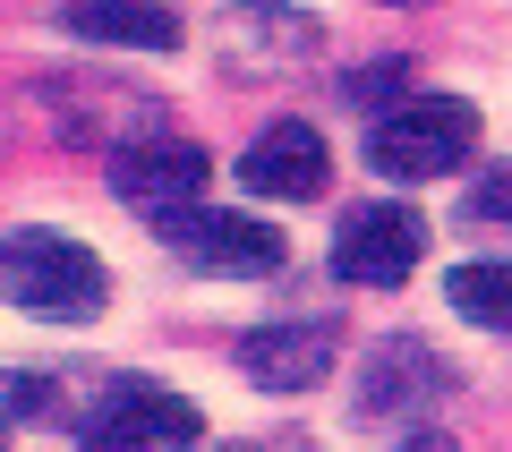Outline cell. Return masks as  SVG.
<instances>
[{"label": "cell", "mask_w": 512, "mask_h": 452, "mask_svg": "<svg viewBox=\"0 0 512 452\" xmlns=\"http://www.w3.org/2000/svg\"><path fill=\"white\" fill-rule=\"evenodd\" d=\"M60 26L86 43H128V52H180V9L171 0H69Z\"/></svg>", "instance_id": "obj_10"}, {"label": "cell", "mask_w": 512, "mask_h": 452, "mask_svg": "<svg viewBox=\"0 0 512 452\" xmlns=\"http://www.w3.org/2000/svg\"><path fill=\"white\" fill-rule=\"evenodd\" d=\"M436 393H453V367H444L427 342H410V333L376 342V359H367V376H359V410H367V418H402V410H427Z\"/></svg>", "instance_id": "obj_8"}, {"label": "cell", "mask_w": 512, "mask_h": 452, "mask_svg": "<svg viewBox=\"0 0 512 452\" xmlns=\"http://www.w3.org/2000/svg\"><path fill=\"white\" fill-rule=\"evenodd\" d=\"M427 256V222L410 205H350L342 231H333V273L367 290H402Z\"/></svg>", "instance_id": "obj_3"}, {"label": "cell", "mask_w": 512, "mask_h": 452, "mask_svg": "<svg viewBox=\"0 0 512 452\" xmlns=\"http://www.w3.org/2000/svg\"><path fill=\"white\" fill-rule=\"evenodd\" d=\"M325 171H333V154H325V137H316L308 120H274L248 154H239V188H248V197H316Z\"/></svg>", "instance_id": "obj_7"}, {"label": "cell", "mask_w": 512, "mask_h": 452, "mask_svg": "<svg viewBox=\"0 0 512 452\" xmlns=\"http://www.w3.org/2000/svg\"><path fill=\"white\" fill-rule=\"evenodd\" d=\"M444 299H453V316H470V325L512 333V265H453L444 273Z\"/></svg>", "instance_id": "obj_11"}, {"label": "cell", "mask_w": 512, "mask_h": 452, "mask_svg": "<svg viewBox=\"0 0 512 452\" xmlns=\"http://www.w3.org/2000/svg\"><path fill=\"white\" fill-rule=\"evenodd\" d=\"M197 435H205V410L146 376H120L103 393V418H94V452H180Z\"/></svg>", "instance_id": "obj_4"}, {"label": "cell", "mask_w": 512, "mask_h": 452, "mask_svg": "<svg viewBox=\"0 0 512 452\" xmlns=\"http://www.w3.org/2000/svg\"><path fill=\"white\" fill-rule=\"evenodd\" d=\"M0 299L26 316H52V325H77L111 299V273L69 231H9L0 239Z\"/></svg>", "instance_id": "obj_1"}, {"label": "cell", "mask_w": 512, "mask_h": 452, "mask_svg": "<svg viewBox=\"0 0 512 452\" xmlns=\"http://www.w3.org/2000/svg\"><path fill=\"white\" fill-rule=\"evenodd\" d=\"M154 231H163L197 273H274L282 256H291V239H282L274 222H256V214H222V205H180V214L154 222Z\"/></svg>", "instance_id": "obj_5"}, {"label": "cell", "mask_w": 512, "mask_h": 452, "mask_svg": "<svg viewBox=\"0 0 512 452\" xmlns=\"http://www.w3.org/2000/svg\"><path fill=\"white\" fill-rule=\"evenodd\" d=\"M402 452H461V444H453V435H410Z\"/></svg>", "instance_id": "obj_15"}, {"label": "cell", "mask_w": 512, "mask_h": 452, "mask_svg": "<svg viewBox=\"0 0 512 452\" xmlns=\"http://www.w3.org/2000/svg\"><path fill=\"white\" fill-rule=\"evenodd\" d=\"M410 86V60H376V77H350V103H393Z\"/></svg>", "instance_id": "obj_13"}, {"label": "cell", "mask_w": 512, "mask_h": 452, "mask_svg": "<svg viewBox=\"0 0 512 452\" xmlns=\"http://www.w3.org/2000/svg\"><path fill=\"white\" fill-rule=\"evenodd\" d=\"M111 188H120V205H137L146 222H171L180 205H197L205 154L188 137H137V145L111 154Z\"/></svg>", "instance_id": "obj_6"}, {"label": "cell", "mask_w": 512, "mask_h": 452, "mask_svg": "<svg viewBox=\"0 0 512 452\" xmlns=\"http://www.w3.org/2000/svg\"><path fill=\"white\" fill-rule=\"evenodd\" d=\"M470 214H478V222H495V231H512V163H504V171H487V180L470 188Z\"/></svg>", "instance_id": "obj_12"}, {"label": "cell", "mask_w": 512, "mask_h": 452, "mask_svg": "<svg viewBox=\"0 0 512 452\" xmlns=\"http://www.w3.org/2000/svg\"><path fill=\"white\" fill-rule=\"evenodd\" d=\"M239 367L265 393H308V384L333 376V333L325 325H256L239 342Z\"/></svg>", "instance_id": "obj_9"}, {"label": "cell", "mask_w": 512, "mask_h": 452, "mask_svg": "<svg viewBox=\"0 0 512 452\" xmlns=\"http://www.w3.org/2000/svg\"><path fill=\"white\" fill-rule=\"evenodd\" d=\"M43 401H52V384H35V376L9 384V418H43Z\"/></svg>", "instance_id": "obj_14"}, {"label": "cell", "mask_w": 512, "mask_h": 452, "mask_svg": "<svg viewBox=\"0 0 512 452\" xmlns=\"http://www.w3.org/2000/svg\"><path fill=\"white\" fill-rule=\"evenodd\" d=\"M470 145H478V111L461 94H402L367 128V171H384V180H444V171L470 163Z\"/></svg>", "instance_id": "obj_2"}]
</instances>
